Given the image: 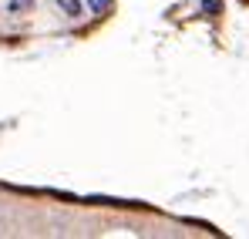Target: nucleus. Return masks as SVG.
Instances as JSON below:
<instances>
[{"label":"nucleus","mask_w":249,"mask_h":239,"mask_svg":"<svg viewBox=\"0 0 249 239\" xmlns=\"http://www.w3.org/2000/svg\"><path fill=\"white\" fill-rule=\"evenodd\" d=\"M202 10H206V14H215V10H219V0H202Z\"/></svg>","instance_id":"4"},{"label":"nucleus","mask_w":249,"mask_h":239,"mask_svg":"<svg viewBox=\"0 0 249 239\" xmlns=\"http://www.w3.org/2000/svg\"><path fill=\"white\" fill-rule=\"evenodd\" d=\"M88 7H91L94 14H108V10H111V0H88Z\"/></svg>","instance_id":"3"},{"label":"nucleus","mask_w":249,"mask_h":239,"mask_svg":"<svg viewBox=\"0 0 249 239\" xmlns=\"http://www.w3.org/2000/svg\"><path fill=\"white\" fill-rule=\"evenodd\" d=\"M54 3H57L68 17H81V14H84V3H81V0H54Z\"/></svg>","instance_id":"1"},{"label":"nucleus","mask_w":249,"mask_h":239,"mask_svg":"<svg viewBox=\"0 0 249 239\" xmlns=\"http://www.w3.org/2000/svg\"><path fill=\"white\" fill-rule=\"evenodd\" d=\"M7 7H10V14H24L34 7V0H7Z\"/></svg>","instance_id":"2"}]
</instances>
